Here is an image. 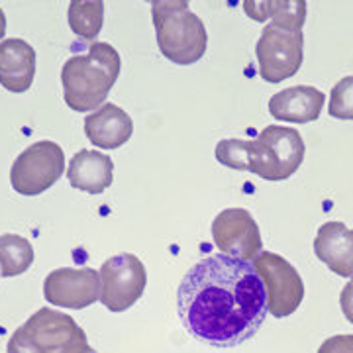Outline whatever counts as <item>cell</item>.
<instances>
[{
	"instance_id": "cell-10",
	"label": "cell",
	"mask_w": 353,
	"mask_h": 353,
	"mask_svg": "<svg viewBox=\"0 0 353 353\" xmlns=\"http://www.w3.org/2000/svg\"><path fill=\"white\" fill-rule=\"evenodd\" d=\"M212 238L220 253L241 261H253L263 248L257 222L243 208H226L216 216Z\"/></svg>"
},
{
	"instance_id": "cell-2",
	"label": "cell",
	"mask_w": 353,
	"mask_h": 353,
	"mask_svg": "<svg viewBox=\"0 0 353 353\" xmlns=\"http://www.w3.org/2000/svg\"><path fill=\"white\" fill-rule=\"evenodd\" d=\"M304 152L303 136L294 128L267 126L255 139H222L216 145V159L230 169L277 183L299 171Z\"/></svg>"
},
{
	"instance_id": "cell-22",
	"label": "cell",
	"mask_w": 353,
	"mask_h": 353,
	"mask_svg": "<svg viewBox=\"0 0 353 353\" xmlns=\"http://www.w3.org/2000/svg\"><path fill=\"white\" fill-rule=\"evenodd\" d=\"M340 304H341V312H343V316H345V318H347V320L353 324V281L352 283H347V285L341 289Z\"/></svg>"
},
{
	"instance_id": "cell-9",
	"label": "cell",
	"mask_w": 353,
	"mask_h": 353,
	"mask_svg": "<svg viewBox=\"0 0 353 353\" xmlns=\"http://www.w3.org/2000/svg\"><path fill=\"white\" fill-rule=\"evenodd\" d=\"M101 275V303L110 312H124L138 303L148 285L145 267L132 253H120L106 259Z\"/></svg>"
},
{
	"instance_id": "cell-24",
	"label": "cell",
	"mask_w": 353,
	"mask_h": 353,
	"mask_svg": "<svg viewBox=\"0 0 353 353\" xmlns=\"http://www.w3.org/2000/svg\"><path fill=\"white\" fill-rule=\"evenodd\" d=\"M6 34V16H4V10L0 8V39L4 38Z\"/></svg>"
},
{
	"instance_id": "cell-19",
	"label": "cell",
	"mask_w": 353,
	"mask_h": 353,
	"mask_svg": "<svg viewBox=\"0 0 353 353\" xmlns=\"http://www.w3.org/2000/svg\"><path fill=\"white\" fill-rule=\"evenodd\" d=\"M67 22L79 38L97 39L104 24V2L73 0L67 8Z\"/></svg>"
},
{
	"instance_id": "cell-7",
	"label": "cell",
	"mask_w": 353,
	"mask_h": 353,
	"mask_svg": "<svg viewBox=\"0 0 353 353\" xmlns=\"http://www.w3.org/2000/svg\"><path fill=\"white\" fill-rule=\"evenodd\" d=\"M65 171L63 150L50 139H41L26 148L14 159L10 169L12 189L22 196H38L51 189Z\"/></svg>"
},
{
	"instance_id": "cell-4",
	"label": "cell",
	"mask_w": 353,
	"mask_h": 353,
	"mask_svg": "<svg viewBox=\"0 0 353 353\" xmlns=\"http://www.w3.org/2000/svg\"><path fill=\"white\" fill-rule=\"evenodd\" d=\"M152 16L161 55L176 65L201 61L208 48L206 26L185 0H155Z\"/></svg>"
},
{
	"instance_id": "cell-16",
	"label": "cell",
	"mask_w": 353,
	"mask_h": 353,
	"mask_svg": "<svg viewBox=\"0 0 353 353\" xmlns=\"http://www.w3.org/2000/svg\"><path fill=\"white\" fill-rule=\"evenodd\" d=\"M67 179H69V185L73 189L85 190L88 194H101L112 185V159L106 153L81 150L69 161Z\"/></svg>"
},
{
	"instance_id": "cell-12",
	"label": "cell",
	"mask_w": 353,
	"mask_h": 353,
	"mask_svg": "<svg viewBox=\"0 0 353 353\" xmlns=\"http://www.w3.org/2000/svg\"><path fill=\"white\" fill-rule=\"evenodd\" d=\"M326 97L322 90L306 85H296L279 90L269 101V112L273 118L292 124H308L320 118Z\"/></svg>"
},
{
	"instance_id": "cell-18",
	"label": "cell",
	"mask_w": 353,
	"mask_h": 353,
	"mask_svg": "<svg viewBox=\"0 0 353 353\" xmlns=\"http://www.w3.org/2000/svg\"><path fill=\"white\" fill-rule=\"evenodd\" d=\"M36 259L32 243L18 234L0 236V273L2 277H18L26 273Z\"/></svg>"
},
{
	"instance_id": "cell-21",
	"label": "cell",
	"mask_w": 353,
	"mask_h": 353,
	"mask_svg": "<svg viewBox=\"0 0 353 353\" xmlns=\"http://www.w3.org/2000/svg\"><path fill=\"white\" fill-rule=\"evenodd\" d=\"M318 353H353V336H332L318 347Z\"/></svg>"
},
{
	"instance_id": "cell-3",
	"label": "cell",
	"mask_w": 353,
	"mask_h": 353,
	"mask_svg": "<svg viewBox=\"0 0 353 353\" xmlns=\"http://www.w3.org/2000/svg\"><path fill=\"white\" fill-rule=\"evenodd\" d=\"M120 69V53L104 41H94L85 55L69 57L61 69L67 106L75 112L99 108L118 81Z\"/></svg>"
},
{
	"instance_id": "cell-6",
	"label": "cell",
	"mask_w": 353,
	"mask_h": 353,
	"mask_svg": "<svg viewBox=\"0 0 353 353\" xmlns=\"http://www.w3.org/2000/svg\"><path fill=\"white\" fill-rule=\"evenodd\" d=\"M255 55L259 75L271 85H279L299 73L304 59L303 30L267 24L257 39Z\"/></svg>"
},
{
	"instance_id": "cell-5",
	"label": "cell",
	"mask_w": 353,
	"mask_h": 353,
	"mask_svg": "<svg viewBox=\"0 0 353 353\" xmlns=\"http://www.w3.org/2000/svg\"><path fill=\"white\" fill-rule=\"evenodd\" d=\"M87 334L71 316L59 310L39 308L8 341V353H63Z\"/></svg>"
},
{
	"instance_id": "cell-11",
	"label": "cell",
	"mask_w": 353,
	"mask_h": 353,
	"mask_svg": "<svg viewBox=\"0 0 353 353\" xmlns=\"http://www.w3.org/2000/svg\"><path fill=\"white\" fill-rule=\"evenodd\" d=\"M43 296L51 306L83 310L101 299V275L94 269H55L43 281Z\"/></svg>"
},
{
	"instance_id": "cell-15",
	"label": "cell",
	"mask_w": 353,
	"mask_h": 353,
	"mask_svg": "<svg viewBox=\"0 0 353 353\" xmlns=\"http://www.w3.org/2000/svg\"><path fill=\"white\" fill-rule=\"evenodd\" d=\"M36 77V50L20 38L0 41V85L10 92H26Z\"/></svg>"
},
{
	"instance_id": "cell-14",
	"label": "cell",
	"mask_w": 353,
	"mask_h": 353,
	"mask_svg": "<svg viewBox=\"0 0 353 353\" xmlns=\"http://www.w3.org/2000/svg\"><path fill=\"white\" fill-rule=\"evenodd\" d=\"M85 134L101 150H118L134 134V122L126 110L112 102L102 104L97 112L85 118Z\"/></svg>"
},
{
	"instance_id": "cell-20",
	"label": "cell",
	"mask_w": 353,
	"mask_h": 353,
	"mask_svg": "<svg viewBox=\"0 0 353 353\" xmlns=\"http://www.w3.org/2000/svg\"><path fill=\"white\" fill-rule=\"evenodd\" d=\"M328 112L332 118L338 120H353V75L343 77L332 88Z\"/></svg>"
},
{
	"instance_id": "cell-1",
	"label": "cell",
	"mask_w": 353,
	"mask_h": 353,
	"mask_svg": "<svg viewBox=\"0 0 353 353\" xmlns=\"http://www.w3.org/2000/svg\"><path fill=\"white\" fill-rule=\"evenodd\" d=\"M176 312L192 338L214 347H236L263 326V281L250 261L210 253L181 281Z\"/></svg>"
},
{
	"instance_id": "cell-13",
	"label": "cell",
	"mask_w": 353,
	"mask_h": 353,
	"mask_svg": "<svg viewBox=\"0 0 353 353\" xmlns=\"http://www.w3.org/2000/svg\"><path fill=\"white\" fill-rule=\"evenodd\" d=\"M314 253L336 275L353 281V230L341 222H326L314 238Z\"/></svg>"
},
{
	"instance_id": "cell-17",
	"label": "cell",
	"mask_w": 353,
	"mask_h": 353,
	"mask_svg": "<svg viewBox=\"0 0 353 353\" xmlns=\"http://www.w3.org/2000/svg\"><path fill=\"white\" fill-rule=\"evenodd\" d=\"M245 14L255 22H269L290 30H303L306 20L304 0H245Z\"/></svg>"
},
{
	"instance_id": "cell-23",
	"label": "cell",
	"mask_w": 353,
	"mask_h": 353,
	"mask_svg": "<svg viewBox=\"0 0 353 353\" xmlns=\"http://www.w3.org/2000/svg\"><path fill=\"white\" fill-rule=\"evenodd\" d=\"M63 353H99L97 350H92L90 345H88V340L85 338V340L77 341V343H73L69 350H65Z\"/></svg>"
},
{
	"instance_id": "cell-8",
	"label": "cell",
	"mask_w": 353,
	"mask_h": 353,
	"mask_svg": "<svg viewBox=\"0 0 353 353\" xmlns=\"http://www.w3.org/2000/svg\"><path fill=\"white\" fill-rule=\"evenodd\" d=\"M253 269L263 281L267 312L275 318H287L299 310L304 299L303 277L281 255L261 252L253 259Z\"/></svg>"
}]
</instances>
